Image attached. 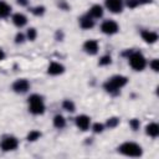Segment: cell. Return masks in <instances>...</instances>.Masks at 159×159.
<instances>
[{
    "instance_id": "obj_2",
    "label": "cell",
    "mask_w": 159,
    "mask_h": 159,
    "mask_svg": "<svg viewBox=\"0 0 159 159\" xmlns=\"http://www.w3.org/2000/svg\"><path fill=\"white\" fill-rule=\"evenodd\" d=\"M118 153L130 158H139L143 155V148L135 142H124L117 148Z\"/></svg>"
},
{
    "instance_id": "obj_28",
    "label": "cell",
    "mask_w": 159,
    "mask_h": 159,
    "mask_svg": "<svg viewBox=\"0 0 159 159\" xmlns=\"http://www.w3.org/2000/svg\"><path fill=\"white\" fill-rule=\"evenodd\" d=\"M25 40H26L25 34H22V32H17L16 34V36H15V43H22Z\"/></svg>"
},
{
    "instance_id": "obj_6",
    "label": "cell",
    "mask_w": 159,
    "mask_h": 159,
    "mask_svg": "<svg viewBox=\"0 0 159 159\" xmlns=\"http://www.w3.org/2000/svg\"><path fill=\"white\" fill-rule=\"evenodd\" d=\"M101 31L104 34V35H108V36H112V35H116L118 31H119V25L114 21V20H104L102 24H101Z\"/></svg>"
},
{
    "instance_id": "obj_23",
    "label": "cell",
    "mask_w": 159,
    "mask_h": 159,
    "mask_svg": "<svg viewBox=\"0 0 159 159\" xmlns=\"http://www.w3.org/2000/svg\"><path fill=\"white\" fill-rule=\"evenodd\" d=\"M91 129H92V132H93L94 134H99V133H102V132L106 129V125H104L103 123L96 122V123L91 124Z\"/></svg>"
},
{
    "instance_id": "obj_7",
    "label": "cell",
    "mask_w": 159,
    "mask_h": 159,
    "mask_svg": "<svg viewBox=\"0 0 159 159\" xmlns=\"http://www.w3.org/2000/svg\"><path fill=\"white\" fill-rule=\"evenodd\" d=\"M30 87H31V84H30V82H29L26 78H17V80L12 83V86H11L12 91H14L15 93H19V94L26 93V92L30 89Z\"/></svg>"
},
{
    "instance_id": "obj_30",
    "label": "cell",
    "mask_w": 159,
    "mask_h": 159,
    "mask_svg": "<svg viewBox=\"0 0 159 159\" xmlns=\"http://www.w3.org/2000/svg\"><path fill=\"white\" fill-rule=\"evenodd\" d=\"M16 2L20 6H27L29 5V0H16Z\"/></svg>"
},
{
    "instance_id": "obj_25",
    "label": "cell",
    "mask_w": 159,
    "mask_h": 159,
    "mask_svg": "<svg viewBox=\"0 0 159 159\" xmlns=\"http://www.w3.org/2000/svg\"><path fill=\"white\" fill-rule=\"evenodd\" d=\"M25 36H26V40L35 41V40H36V37H37V30H36L35 27H30V29L26 31Z\"/></svg>"
},
{
    "instance_id": "obj_8",
    "label": "cell",
    "mask_w": 159,
    "mask_h": 159,
    "mask_svg": "<svg viewBox=\"0 0 159 159\" xmlns=\"http://www.w3.org/2000/svg\"><path fill=\"white\" fill-rule=\"evenodd\" d=\"M104 6L108 11L113 14H119L123 11L124 0H104Z\"/></svg>"
},
{
    "instance_id": "obj_18",
    "label": "cell",
    "mask_w": 159,
    "mask_h": 159,
    "mask_svg": "<svg viewBox=\"0 0 159 159\" xmlns=\"http://www.w3.org/2000/svg\"><path fill=\"white\" fill-rule=\"evenodd\" d=\"M52 124L57 129H63L66 127V119H65V117L62 114H56L53 117V119H52Z\"/></svg>"
},
{
    "instance_id": "obj_13",
    "label": "cell",
    "mask_w": 159,
    "mask_h": 159,
    "mask_svg": "<svg viewBox=\"0 0 159 159\" xmlns=\"http://www.w3.org/2000/svg\"><path fill=\"white\" fill-rule=\"evenodd\" d=\"M91 17H93L94 20L96 19H101L102 16H103V14H104V7L102 6V5H99V4H94V5H92L89 9H88V12H87Z\"/></svg>"
},
{
    "instance_id": "obj_12",
    "label": "cell",
    "mask_w": 159,
    "mask_h": 159,
    "mask_svg": "<svg viewBox=\"0 0 159 159\" xmlns=\"http://www.w3.org/2000/svg\"><path fill=\"white\" fill-rule=\"evenodd\" d=\"M78 24H80V27L83 29V30H89L94 26L96 24V20L93 17H91L88 14H84L82 15L80 19H78Z\"/></svg>"
},
{
    "instance_id": "obj_31",
    "label": "cell",
    "mask_w": 159,
    "mask_h": 159,
    "mask_svg": "<svg viewBox=\"0 0 159 159\" xmlns=\"http://www.w3.org/2000/svg\"><path fill=\"white\" fill-rule=\"evenodd\" d=\"M4 58H5V52H4V50L0 48V61H2Z\"/></svg>"
},
{
    "instance_id": "obj_11",
    "label": "cell",
    "mask_w": 159,
    "mask_h": 159,
    "mask_svg": "<svg viewBox=\"0 0 159 159\" xmlns=\"http://www.w3.org/2000/svg\"><path fill=\"white\" fill-rule=\"evenodd\" d=\"M65 72V66L57 61H52L47 67V73L51 76H60Z\"/></svg>"
},
{
    "instance_id": "obj_20",
    "label": "cell",
    "mask_w": 159,
    "mask_h": 159,
    "mask_svg": "<svg viewBox=\"0 0 159 159\" xmlns=\"http://www.w3.org/2000/svg\"><path fill=\"white\" fill-rule=\"evenodd\" d=\"M41 135H42V133H41L40 130H37V129H32V130H30V132L27 133L26 139H27V142H36L37 139L41 138Z\"/></svg>"
},
{
    "instance_id": "obj_9",
    "label": "cell",
    "mask_w": 159,
    "mask_h": 159,
    "mask_svg": "<svg viewBox=\"0 0 159 159\" xmlns=\"http://www.w3.org/2000/svg\"><path fill=\"white\" fill-rule=\"evenodd\" d=\"M75 123L78 129H81L82 132H86L91 128V117H88L87 114H80L75 118Z\"/></svg>"
},
{
    "instance_id": "obj_1",
    "label": "cell",
    "mask_w": 159,
    "mask_h": 159,
    "mask_svg": "<svg viewBox=\"0 0 159 159\" xmlns=\"http://www.w3.org/2000/svg\"><path fill=\"white\" fill-rule=\"evenodd\" d=\"M128 83V78L123 75H114L111 78H108L104 83H103V88L106 89L107 93L109 94H118L120 92V89Z\"/></svg>"
},
{
    "instance_id": "obj_22",
    "label": "cell",
    "mask_w": 159,
    "mask_h": 159,
    "mask_svg": "<svg viewBox=\"0 0 159 159\" xmlns=\"http://www.w3.org/2000/svg\"><path fill=\"white\" fill-rule=\"evenodd\" d=\"M118 124H119V118H118V117H111V118L107 119V122H106L104 125H106V128L113 129V128H116Z\"/></svg>"
},
{
    "instance_id": "obj_24",
    "label": "cell",
    "mask_w": 159,
    "mask_h": 159,
    "mask_svg": "<svg viewBox=\"0 0 159 159\" xmlns=\"http://www.w3.org/2000/svg\"><path fill=\"white\" fill-rule=\"evenodd\" d=\"M111 63H112V56L111 55H103L98 60V65L99 66H109Z\"/></svg>"
},
{
    "instance_id": "obj_14",
    "label": "cell",
    "mask_w": 159,
    "mask_h": 159,
    "mask_svg": "<svg viewBox=\"0 0 159 159\" xmlns=\"http://www.w3.org/2000/svg\"><path fill=\"white\" fill-rule=\"evenodd\" d=\"M11 21H12V24H14L16 27L21 29V27H24V26L27 24V17H26V15H24L22 12H16V14H14V15L11 16Z\"/></svg>"
},
{
    "instance_id": "obj_3",
    "label": "cell",
    "mask_w": 159,
    "mask_h": 159,
    "mask_svg": "<svg viewBox=\"0 0 159 159\" xmlns=\"http://www.w3.org/2000/svg\"><path fill=\"white\" fill-rule=\"evenodd\" d=\"M27 104H29V112L34 116H41L45 113L46 106L43 102L42 96L34 93L27 98Z\"/></svg>"
},
{
    "instance_id": "obj_15",
    "label": "cell",
    "mask_w": 159,
    "mask_h": 159,
    "mask_svg": "<svg viewBox=\"0 0 159 159\" xmlns=\"http://www.w3.org/2000/svg\"><path fill=\"white\" fill-rule=\"evenodd\" d=\"M140 36L144 40V42H147V43H155L158 41V34L155 31L143 30V31H140Z\"/></svg>"
},
{
    "instance_id": "obj_4",
    "label": "cell",
    "mask_w": 159,
    "mask_h": 159,
    "mask_svg": "<svg viewBox=\"0 0 159 159\" xmlns=\"http://www.w3.org/2000/svg\"><path fill=\"white\" fill-rule=\"evenodd\" d=\"M128 63L134 71H143L147 67V58L139 51H130L128 53Z\"/></svg>"
},
{
    "instance_id": "obj_21",
    "label": "cell",
    "mask_w": 159,
    "mask_h": 159,
    "mask_svg": "<svg viewBox=\"0 0 159 159\" xmlns=\"http://www.w3.org/2000/svg\"><path fill=\"white\" fill-rule=\"evenodd\" d=\"M62 108L65 109V111H67V112H75V109H76V104H75V102L72 101V99H65L63 102H62Z\"/></svg>"
},
{
    "instance_id": "obj_16",
    "label": "cell",
    "mask_w": 159,
    "mask_h": 159,
    "mask_svg": "<svg viewBox=\"0 0 159 159\" xmlns=\"http://www.w3.org/2000/svg\"><path fill=\"white\" fill-rule=\"evenodd\" d=\"M145 134L149 135L150 138H158L159 135V125L155 122H152L145 125Z\"/></svg>"
},
{
    "instance_id": "obj_19",
    "label": "cell",
    "mask_w": 159,
    "mask_h": 159,
    "mask_svg": "<svg viewBox=\"0 0 159 159\" xmlns=\"http://www.w3.org/2000/svg\"><path fill=\"white\" fill-rule=\"evenodd\" d=\"M148 2H150V0H124V5L129 9H135V7L148 4Z\"/></svg>"
},
{
    "instance_id": "obj_29",
    "label": "cell",
    "mask_w": 159,
    "mask_h": 159,
    "mask_svg": "<svg viewBox=\"0 0 159 159\" xmlns=\"http://www.w3.org/2000/svg\"><path fill=\"white\" fill-rule=\"evenodd\" d=\"M149 66H150V68H152L154 72H158V71H159V62H158L157 58H153V60L149 62Z\"/></svg>"
},
{
    "instance_id": "obj_27",
    "label": "cell",
    "mask_w": 159,
    "mask_h": 159,
    "mask_svg": "<svg viewBox=\"0 0 159 159\" xmlns=\"http://www.w3.org/2000/svg\"><path fill=\"white\" fill-rule=\"evenodd\" d=\"M129 127L132 128V130H138L139 127H140V122H139V119H137V118L130 119V120H129Z\"/></svg>"
},
{
    "instance_id": "obj_17",
    "label": "cell",
    "mask_w": 159,
    "mask_h": 159,
    "mask_svg": "<svg viewBox=\"0 0 159 159\" xmlns=\"http://www.w3.org/2000/svg\"><path fill=\"white\" fill-rule=\"evenodd\" d=\"M11 6L5 2V1H0V19H6L10 16L11 14Z\"/></svg>"
},
{
    "instance_id": "obj_5",
    "label": "cell",
    "mask_w": 159,
    "mask_h": 159,
    "mask_svg": "<svg viewBox=\"0 0 159 159\" xmlns=\"http://www.w3.org/2000/svg\"><path fill=\"white\" fill-rule=\"evenodd\" d=\"M19 147V139L15 135H5L0 140V149L2 152H14Z\"/></svg>"
},
{
    "instance_id": "obj_10",
    "label": "cell",
    "mask_w": 159,
    "mask_h": 159,
    "mask_svg": "<svg viewBox=\"0 0 159 159\" xmlns=\"http://www.w3.org/2000/svg\"><path fill=\"white\" fill-rule=\"evenodd\" d=\"M99 50V43L97 40L94 39H91V40H87L84 41L83 43V51L88 55H96Z\"/></svg>"
},
{
    "instance_id": "obj_26",
    "label": "cell",
    "mask_w": 159,
    "mask_h": 159,
    "mask_svg": "<svg viewBox=\"0 0 159 159\" xmlns=\"http://www.w3.org/2000/svg\"><path fill=\"white\" fill-rule=\"evenodd\" d=\"M45 11H46V9L42 5H37V6H35V7L31 9V14L35 15V16H42L45 14Z\"/></svg>"
}]
</instances>
